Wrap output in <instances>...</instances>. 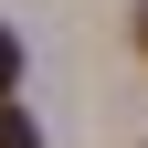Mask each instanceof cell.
<instances>
[{
    "mask_svg": "<svg viewBox=\"0 0 148 148\" xmlns=\"http://www.w3.org/2000/svg\"><path fill=\"white\" fill-rule=\"evenodd\" d=\"M0 148H42V127L21 116V95H0Z\"/></svg>",
    "mask_w": 148,
    "mask_h": 148,
    "instance_id": "obj_1",
    "label": "cell"
},
{
    "mask_svg": "<svg viewBox=\"0 0 148 148\" xmlns=\"http://www.w3.org/2000/svg\"><path fill=\"white\" fill-rule=\"evenodd\" d=\"M0 95H21V32H0Z\"/></svg>",
    "mask_w": 148,
    "mask_h": 148,
    "instance_id": "obj_2",
    "label": "cell"
},
{
    "mask_svg": "<svg viewBox=\"0 0 148 148\" xmlns=\"http://www.w3.org/2000/svg\"><path fill=\"white\" fill-rule=\"evenodd\" d=\"M127 32H138V53H148V0H138V21H127Z\"/></svg>",
    "mask_w": 148,
    "mask_h": 148,
    "instance_id": "obj_3",
    "label": "cell"
}]
</instances>
